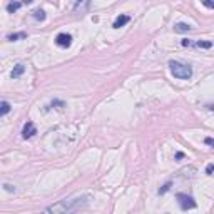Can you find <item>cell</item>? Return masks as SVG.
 <instances>
[{
  "label": "cell",
  "instance_id": "obj_8",
  "mask_svg": "<svg viewBox=\"0 0 214 214\" xmlns=\"http://www.w3.org/2000/svg\"><path fill=\"white\" fill-rule=\"evenodd\" d=\"M191 25H187V23H182V22H179L174 25V32H177V33H184V32H189L191 30Z\"/></svg>",
  "mask_w": 214,
  "mask_h": 214
},
{
  "label": "cell",
  "instance_id": "obj_5",
  "mask_svg": "<svg viewBox=\"0 0 214 214\" xmlns=\"http://www.w3.org/2000/svg\"><path fill=\"white\" fill-rule=\"evenodd\" d=\"M35 134H37V129H35V125H33V122H32V120H27V124L23 125V130H22L23 139H30Z\"/></svg>",
  "mask_w": 214,
  "mask_h": 214
},
{
  "label": "cell",
  "instance_id": "obj_3",
  "mask_svg": "<svg viewBox=\"0 0 214 214\" xmlns=\"http://www.w3.org/2000/svg\"><path fill=\"white\" fill-rule=\"evenodd\" d=\"M176 199H177V202H179V206H181L182 211H187V209H196V207H197V204H196V201H194V197L187 196V194L179 192L177 196H176Z\"/></svg>",
  "mask_w": 214,
  "mask_h": 214
},
{
  "label": "cell",
  "instance_id": "obj_10",
  "mask_svg": "<svg viewBox=\"0 0 214 214\" xmlns=\"http://www.w3.org/2000/svg\"><path fill=\"white\" fill-rule=\"evenodd\" d=\"M25 37H27L25 32H18V33H10V35H7V40L15 42V40H18V38H25Z\"/></svg>",
  "mask_w": 214,
  "mask_h": 214
},
{
  "label": "cell",
  "instance_id": "obj_7",
  "mask_svg": "<svg viewBox=\"0 0 214 214\" xmlns=\"http://www.w3.org/2000/svg\"><path fill=\"white\" fill-rule=\"evenodd\" d=\"M23 72H25V65L23 64H17L15 67H13V70H12V79H18V77H20Z\"/></svg>",
  "mask_w": 214,
  "mask_h": 214
},
{
  "label": "cell",
  "instance_id": "obj_6",
  "mask_svg": "<svg viewBox=\"0 0 214 214\" xmlns=\"http://www.w3.org/2000/svg\"><path fill=\"white\" fill-rule=\"evenodd\" d=\"M129 20H130V17L125 15V13H122V15H119V17L114 20L112 27H114V28H120V27H124L125 23H129Z\"/></svg>",
  "mask_w": 214,
  "mask_h": 214
},
{
  "label": "cell",
  "instance_id": "obj_2",
  "mask_svg": "<svg viewBox=\"0 0 214 214\" xmlns=\"http://www.w3.org/2000/svg\"><path fill=\"white\" fill-rule=\"evenodd\" d=\"M169 69H171V74L174 77H177V79L187 80V79H191V77H192V69L187 64H182V62L171 60V62H169Z\"/></svg>",
  "mask_w": 214,
  "mask_h": 214
},
{
  "label": "cell",
  "instance_id": "obj_22",
  "mask_svg": "<svg viewBox=\"0 0 214 214\" xmlns=\"http://www.w3.org/2000/svg\"><path fill=\"white\" fill-rule=\"evenodd\" d=\"M184 157V152H176V159H182Z\"/></svg>",
  "mask_w": 214,
  "mask_h": 214
},
{
  "label": "cell",
  "instance_id": "obj_9",
  "mask_svg": "<svg viewBox=\"0 0 214 214\" xmlns=\"http://www.w3.org/2000/svg\"><path fill=\"white\" fill-rule=\"evenodd\" d=\"M20 7H22V2H10V3H7V12L13 13V12H17Z\"/></svg>",
  "mask_w": 214,
  "mask_h": 214
},
{
  "label": "cell",
  "instance_id": "obj_19",
  "mask_svg": "<svg viewBox=\"0 0 214 214\" xmlns=\"http://www.w3.org/2000/svg\"><path fill=\"white\" fill-rule=\"evenodd\" d=\"M204 142H206L207 145H211V147H214V139L212 137H206V139H204Z\"/></svg>",
  "mask_w": 214,
  "mask_h": 214
},
{
  "label": "cell",
  "instance_id": "obj_1",
  "mask_svg": "<svg viewBox=\"0 0 214 214\" xmlns=\"http://www.w3.org/2000/svg\"><path fill=\"white\" fill-rule=\"evenodd\" d=\"M89 197L82 196V197H75V199H64L55 206H50L45 209V212H74V211H80L82 207L87 206Z\"/></svg>",
  "mask_w": 214,
  "mask_h": 214
},
{
  "label": "cell",
  "instance_id": "obj_21",
  "mask_svg": "<svg viewBox=\"0 0 214 214\" xmlns=\"http://www.w3.org/2000/svg\"><path fill=\"white\" fill-rule=\"evenodd\" d=\"M181 43H182L184 47H189V45H191L192 42H191V40H187V38H184V40H181Z\"/></svg>",
  "mask_w": 214,
  "mask_h": 214
},
{
  "label": "cell",
  "instance_id": "obj_23",
  "mask_svg": "<svg viewBox=\"0 0 214 214\" xmlns=\"http://www.w3.org/2000/svg\"><path fill=\"white\" fill-rule=\"evenodd\" d=\"M33 0H22V3H25V5H28V3H32Z\"/></svg>",
  "mask_w": 214,
  "mask_h": 214
},
{
  "label": "cell",
  "instance_id": "obj_4",
  "mask_svg": "<svg viewBox=\"0 0 214 214\" xmlns=\"http://www.w3.org/2000/svg\"><path fill=\"white\" fill-rule=\"evenodd\" d=\"M55 43L62 48H67L70 47L72 43V35H69V33H59V35L55 37Z\"/></svg>",
  "mask_w": 214,
  "mask_h": 214
},
{
  "label": "cell",
  "instance_id": "obj_12",
  "mask_svg": "<svg viewBox=\"0 0 214 214\" xmlns=\"http://www.w3.org/2000/svg\"><path fill=\"white\" fill-rule=\"evenodd\" d=\"M32 17L35 18V20H45V12L43 10H40V8H38V10H35V12H32Z\"/></svg>",
  "mask_w": 214,
  "mask_h": 214
},
{
  "label": "cell",
  "instance_id": "obj_15",
  "mask_svg": "<svg viewBox=\"0 0 214 214\" xmlns=\"http://www.w3.org/2000/svg\"><path fill=\"white\" fill-rule=\"evenodd\" d=\"M202 5L207 8H214V0H202Z\"/></svg>",
  "mask_w": 214,
  "mask_h": 214
},
{
  "label": "cell",
  "instance_id": "obj_18",
  "mask_svg": "<svg viewBox=\"0 0 214 214\" xmlns=\"http://www.w3.org/2000/svg\"><path fill=\"white\" fill-rule=\"evenodd\" d=\"M3 189H5V191H8V192H15V187L10 186V184H3Z\"/></svg>",
  "mask_w": 214,
  "mask_h": 214
},
{
  "label": "cell",
  "instance_id": "obj_11",
  "mask_svg": "<svg viewBox=\"0 0 214 214\" xmlns=\"http://www.w3.org/2000/svg\"><path fill=\"white\" fill-rule=\"evenodd\" d=\"M0 115H5V114H8L10 112V104H8L7 100H2V104H0Z\"/></svg>",
  "mask_w": 214,
  "mask_h": 214
},
{
  "label": "cell",
  "instance_id": "obj_13",
  "mask_svg": "<svg viewBox=\"0 0 214 214\" xmlns=\"http://www.w3.org/2000/svg\"><path fill=\"white\" fill-rule=\"evenodd\" d=\"M196 45L199 48H211L212 47V42H209V40H199V42H196Z\"/></svg>",
  "mask_w": 214,
  "mask_h": 214
},
{
  "label": "cell",
  "instance_id": "obj_20",
  "mask_svg": "<svg viewBox=\"0 0 214 214\" xmlns=\"http://www.w3.org/2000/svg\"><path fill=\"white\" fill-rule=\"evenodd\" d=\"M84 2H87V0H77V3H75L74 10H79V8H80V5H82V3H84Z\"/></svg>",
  "mask_w": 214,
  "mask_h": 214
},
{
  "label": "cell",
  "instance_id": "obj_17",
  "mask_svg": "<svg viewBox=\"0 0 214 214\" xmlns=\"http://www.w3.org/2000/svg\"><path fill=\"white\" fill-rule=\"evenodd\" d=\"M212 172H214V164H209V166L206 167V174L207 176H212Z\"/></svg>",
  "mask_w": 214,
  "mask_h": 214
},
{
  "label": "cell",
  "instance_id": "obj_14",
  "mask_svg": "<svg viewBox=\"0 0 214 214\" xmlns=\"http://www.w3.org/2000/svg\"><path fill=\"white\" fill-rule=\"evenodd\" d=\"M169 187H171V182H167V184H164L162 187L159 189V194H166L167 191H169Z\"/></svg>",
  "mask_w": 214,
  "mask_h": 214
},
{
  "label": "cell",
  "instance_id": "obj_16",
  "mask_svg": "<svg viewBox=\"0 0 214 214\" xmlns=\"http://www.w3.org/2000/svg\"><path fill=\"white\" fill-rule=\"evenodd\" d=\"M52 107H65V104L62 100H52V104H50Z\"/></svg>",
  "mask_w": 214,
  "mask_h": 214
}]
</instances>
